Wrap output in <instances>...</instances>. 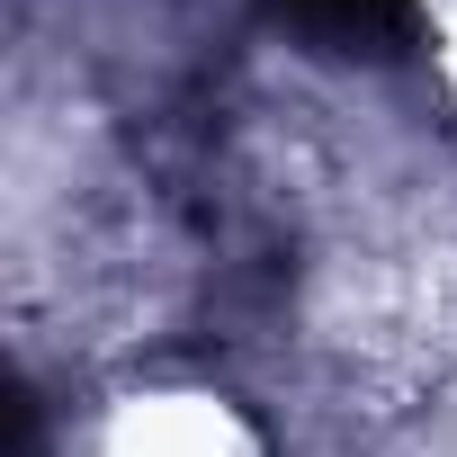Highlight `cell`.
Listing matches in <instances>:
<instances>
[{"label": "cell", "instance_id": "cell-1", "mask_svg": "<svg viewBox=\"0 0 457 457\" xmlns=\"http://www.w3.org/2000/svg\"><path fill=\"white\" fill-rule=\"evenodd\" d=\"M278 10L314 37H341V46H368V37H395L412 0H278Z\"/></svg>", "mask_w": 457, "mask_h": 457}]
</instances>
